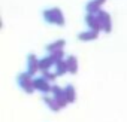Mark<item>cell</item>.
<instances>
[{"mask_svg":"<svg viewBox=\"0 0 127 122\" xmlns=\"http://www.w3.org/2000/svg\"><path fill=\"white\" fill-rule=\"evenodd\" d=\"M85 24L88 25L90 30H94V31H102V24L97 18V15H93V14H87L85 15Z\"/></svg>","mask_w":127,"mask_h":122,"instance_id":"cell-7","label":"cell"},{"mask_svg":"<svg viewBox=\"0 0 127 122\" xmlns=\"http://www.w3.org/2000/svg\"><path fill=\"white\" fill-rule=\"evenodd\" d=\"M33 85H34V89L39 91V92H42L43 95H46V94H49V92L52 91V85H51V82H48V81H46L45 78H42V76L34 78Z\"/></svg>","mask_w":127,"mask_h":122,"instance_id":"cell-4","label":"cell"},{"mask_svg":"<svg viewBox=\"0 0 127 122\" xmlns=\"http://www.w3.org/2000/svg\"><path fill=\"white\" fill-rule=\"evenodd\" d=\"M42 78H45L48 82H54L55 79H57V75H55V72H51V70H45V72H42Z\"/></svg>","mask_w":127,"mask_h":122,"instance_id":"cell-16","label":"cell"},{"mask_svg":"<svg viewBox=\"0 0 127 122\" xmlns=\"http://www.w3.org/2000/svg\"><path fill=\"white\" fill-rule=\"evenodd\" d=\"M51 94H52L54 100L58 103V106H60L61 109H64V107L69 104V101H67V98H66V94H64V88H60L58 85H52Z\"/></svg>","mask_w":127,"mask_h":122,"instance_id":"cell-3","label":"cell"},{"mask_svg":"<svg viewBox=\"0 0 127 122\" xmlns=\"http://www.w3.org/2000/svg\"><path fill=\"white\" fill-rule=\"evenodd\" d=\"M39 61H40V60H39L34 54H29V57H27V73H30L32 76H34V75L40 70Z\"/></svg>","mask_w":127,"mask_h":122,"instance_id":"cell-5","label":"cell"},{"mask_svg":"<svg viewBox=\"0 0 127 122\" xmlns=\"http://www.w3.org/2000/svg\"><path fill=\"white\" fill-rule=\"evenodd\" d=\"M99 37V31H94V30H88V31H82L78 34V39L81 42H90V40H96Z\"/></svg>","mask_w":127,"mask_h":122,"instance_id":"cell-10","label":"cell"},{"mask_svg":"<svg viewBox=\"0 0 127 122\" xmlns=\"http://www.w3.org/2000/svg\"><path fill=\"white\" fill-rule=\"evenodd\" d=\"M105 3V0H91V2H88L87 3V6H85V11H87V14H93V15H97L102 9H100V6Z\"/></svg>","mask_w":127,"mask_h":122,"instance_id":"cell-9","label":"cell"},{"mask_svg":"<svg viewBox=\"0 0 127 122\" xmlns=\"http://www.w3.org/2000/svg\"><path fill=\"white\" fill-rule=\"evenodd\" d=\"M66 73H69L66 60H61V61H58V63L55 64V75L57 76H63V75H66Z\"/></svg>","mask_w":127,"mask_h":122,"instance_id":"cell-15","label":"cell"},{"mask_svg":"<svg viewBox=\"0 0 127 122\" xmlns=\"http://www.w3.org/2000/svg\"><path fill=\"white\" fill-rule=\"evenodd\" d=\"M64 45H66V40H64V39H58V40H55V42L46 45V51H48L49 54H52V52H55V51H61L63 48H64Z\"/></svg>","mask_w":127,"mask_h":122,"instance_id":"cell-12","label":"cell"},{"mask_svg":"<svg viewBox=\"0 0 127 122\" xmlns=\"http://www.w3.org/2000/svg\"><path fill=\"white\" fill-rule=\"evenodd\" d=\"M43 20L48 24H55V25H60V27L64 25V17H63V12L58 8L45 9L43 11Z\"/></svg>","mask_w":127,"mask_h":122,"instance_id":"cell-1","label":"cell"},{"mask_svg":"<svg viewBox=\"0 0 127 122\" xmlns=\"http://www.w3.org/2000/svg\"><path fill=\"white\" fill-rule=\"evenodd\" d=\"M33 81H34V78H33L30 73H27V72L20 73L18 78H17V82H18L20 88H21L26 94H33V91H36V89H34V85H33Z\"/></svg>","mask_w":127,"mask_h":122,"instance_id":"cell-2","label":"cell"},{"mask_svg":"<svg viewBox=\"0 0 127 122\" xmlns=\"http://www.w3.org/2000/svg\"><path fill=\"white\" fill-rule=\"evenodd\" d=\"M64 94H66V98H67L69 104H70V103H75V100H76V91H75L73 85L67 83V85L64 86Z\"/></svg>","mask_w":127,"mask_h":122,"instance_id":"cell-14","label":"cell"},{"mask_svg":"<svg viewBox=\"0 0 127 122\" xmlns=\"http://www.w3.org/2000/svg\"><path fill=\"white\" fill-rule=\"evenodd\" d=\"M55 64H57V61L54 60V57H52L51 54H49V55H46V57H43V58H40V61H39L40 72L49 70L51 67H55Z\"/></svg>","mask_w":127,"mask_h":122,"instance_id":"cell-8","label":"cell"},{"mask_svg":"<svg viewBox=\"0 0 127 122\" xmlns=\"http://www.w3.org/2000/svg\"><path fill=\"white\" fill-rule=\"evenodd\" d=\"M42 100H43V103L48 106V109H51L52 112H58V110H61V107H60V106H58V103L54 100V97L43 95V97H42Z\"/></svg>","mask_w":127,"mask_h":122,"instance_id":"cell-13","label":"cell"},{"mask_svg":"<svg viewBox=\"0 0 127 122\" xmlns=\"http://www.w3.org/2000/svg\"><path fill=\"white\" fill-rule=\"evenodd\" d=\"M66 64H67L69 73H72V75H76L78 73V60H76L75 55H70V57L66 58Z\"/></svg>","mask_w":127,"mask_h":122,"instance_id":"cell-11","label":"cell"},{"mask_svg":"<svg viewBox=\"0 0 127 122\" xmlns=\"http://www.w3.org/2000/svg\"><path fill=\"white\" fill-rule=\"evenodd\" d=\"M97 18H99V21H100V24H102V31L111 33V30H112L111 15H109L108 12H105V11H100V12L97 14Z\"/></svg>","mask_w":127,"mask_h":122,"instance_id":"cell-6","label":"cell"}]
</instances>
